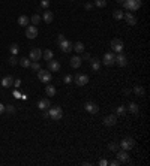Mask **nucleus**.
I'll list each match as a JSON object with an SVG mask.
<instances>
[{"instance_id": "1", "label": "nucleus", "mask_w": 150, "mask_h": 166, "mask_svg": "<svg viewBox=\"0 0 150 166\" xmlns=\"http://www.w3.org/2000/svg\"><path fill=\"white\" fill-rule=\"evenodd\" d=\"M141 5H143L141 0H125V2H123V8H125L126 11H131V12L138 11V9L141 8Z\"/></svg>"}, {"instance_id": "2", "label": "nucleus", "mask_w": 150, "mask_h": 166, "mask_svg": "<svg viewBox=\"0 0 150 166\" xmlns=\"http://www.w3.org/2000/svg\"><path fill=\"white\" fill-rule=\"evenodd\" d=\"M48 109H50V111H48V117H50L51 120H56V121H57V120H60V118L63 117V109H62L60 106H53V108L50 106Z\"/></svg>"}, {"instance_id": "3", "label": "nucleus", "mask_w": 150, "mask_h": 166, "mask_svg": "<svg viewBox=\"0 0 150 166\" xmlns=\"http://www.w3.org/2000/svg\"><path fill=\"white\" fill-rule=\"evenodd\" d=\"M119 145H120V148H122V150H126V151H129V150H132V148H134V145H135V141H134L132 138H123V139L119 142Z\"/></svg>"}, {"instance_id": "4", "label": "nucleus", "mask_w": 150, "mask_h": 166, "mask_svg": "<svg viewBox=\"0 0 150 166\" xmlns=\"http://www.w3.org/2000/svg\"><path fill=\"white\" fill-rule=\"evenodd\" d=\"M38 80H39L41 83L48 84L51 81V72H50V70H42V69H39V70H38Z\"/></svg>"}, {"instance_id": "5", "label": "nucleus", "mask_w": 150, "mask_h": 166, "mask_svg": "<svg viewBox=\"0 0 150 166\" xmlns=\"http://www.w3.org/2000/svg\"><path fill=\"white\" fill-rule=\"evenodd\" d=\"M123 48H125V43L122 39H119V38H114L111 41V49L114 52H123Z\"/></svg>"}, {"instance_id": "6", "label": "nucleus", "mask_w": 150, "mask_h": 166, "mask_svg": "<svg viewBox=\"0 0 150 166\" xmlns=\"http://www.w3.org/2000/svg\"><path fill=\"white\" fill-rule=\"evenodd\" d=\"M114 60H116V54H114V52H105L101 61H102V64H105V66H112V64H114Z\"/></svg>"}, {"instance_id": "7", "label": "nucleus", "mask_w": 150, "mask_h": 166, "mask_svg": "<svg viewBox=\"0 0 150 166\" xmlns=\"http://www.w3.org/2000/svg\"><path fill=\"white\" fill-rule=\"evenodd\" d=\"M128 57L123 54V52H119L117 55H116V60H114V64H117V66H120V67H125L126 64H128Z\"/></svg>"}, {"instance_id": "8", "label": "nucleus", "mask_w": 150, "mask_h": 166, "mask_svg": "<svg viewBox=\"0 0 150 166\" xmlns=\"http://www.w3.org/2000/svg\"><path fill=\"white\" fill-rule=\"evenodd\" d=\"M84 109H86L89 114H98V112H99V106H98L95 102H86V103H84Z\"/></svg>"}, {"instance_id": "9", "label": "nucleus", "mask_w": 150, "mask_h": 166, "mask_svg": "<svg viewBox=\"0 0 150 166\" xmlns=\"http://www.w3.org/2000/svg\"><path fill=\"white\" fill-rule=\"evenodd\" d=\"M59 46H60V49H62L63 52H71V51L74 49V43L71 41H68V39L59 42Z\"/></svg>"}, {"instance_id": "10", "label": "nucleus", "mask_w": 150, "mask_h": 166, "mask_svg": "<svg viewBox=\"0 0 150 166\" xmlns=\"http://www.w3.org/2000/svg\"><path fill=\"white\" fill-rule=\"evenodd\" d=\"M74 81L77 85H80V87H83V85H86V84L89 83V77L87 75H84V74H77L74 77Z\"/></svg>"}, {"instance_id": "11", "label": "nucleus", "mask_w": 150, "mask_h": 166, "mask_svg": "<svg viewBox=\"0 0 150 166\" xmlns=\"http://www.w3.org/2000/svg\"><path fill=\"white\" fill-rule=\"evenodd\" d=\"M29 58H30L32 61H39V60L42 58V51H41L39 48L30 49V52H29Z\"/></svg>"}, {"instance_id": "12", "label": "nucleus", "mask_w": 150, "mask_h": 166, "mask_svg": "<svg viewBox=\"0 0 150 166\" xmlns=\"http://www.w3.org/2000/svg\"><path fill=\"white\" fill-rule=\"evenodd\" d=\"M26 36L29 38V39H35L38 36V27L36 26H27L26 27Z\"/></svg>"}, {"instance_id": "13", "label": "nucleus", "mask_w": 150, "mask_h": 166, "mask_svg": "<svg viewBox=\"0 0 150 166\" xmlns=\"http://www.w3.org/2000/svg\"><path fill=\"white\" fill-rule=\"evenodd\" d=\"M123 18H125V21H126L129 26H135V24H137V17H135L132 12H125V14H123Z\"/></svg>"}, {"instance_id": "14", "label": "nucleus", "mask_w": 150, "mask_h": 166, "mask_svg": "<svg viewBox=\"0 0 150 166\" xmlns=\"http://www.w3.org/2000/svg\"><path fill=\"white\" fill-rule=\"evenodd\" d=\"M116 153H117V160H120V163H128L129 162V153L126 150L116 151Z\"/></svg>"}, {"instance_id": "15", "label": "nucleus", "mask_w": 150, "mask_h": 166, "mask_svg": "<svg viewBox=\"0 0 150 166\" xmlns=\"http://www.w3.org/2000/svg\"><path fill=\"white\" fill-rule=\"evenodd\" d=\"M101 64H102V61H101L98 57H93V58H90V67H92V70H93V72H99V69H101Z\"/></svg>"}, {"instance_id": "16", "label": "nucleus", "mask_w": 150, "mask_h": 166, "mask_svg": "<svg viewBox=\"0 0 150 166\" xmlns=\"http://www.w3.org/2000/svg\"><path fill=\"white\" fill-rule=\"evenodd\" d=\"M48 70H50V72H59V70H60V61L51 58V60L48 61Z\"/></svg>"}, {"instance_id": "17", "label": "nucleus", "mask_w": 150, "mask_h": 166, "mask_svg": "<svg viewBox=\"0 0 150 166\" xmlns=\"http://www.w3.org/2000/svg\"><path fill=\"white\" fill-rule=\"evenodd\" d=\"M104 124L108 126V127H111V126H114V124H117V115H116V114L107 115V117L104 118Z\"/></svg>"}, {"instance_id": "18", "label": "nucleus", "mask_w": 150, "mask_h": 166, "mask_svg": "<svg viewBox=\"0 0 150 166\" xmlns=\"http://www.w3.org/2000/svg\"><path fill=\"white\" fill-rule=\"evenodd\" d=\"M81 63H83L81 55H74V57L69 60V64H71V67H74V69H78V67L81 66Z\"/></svg>"}, {"instance_id": "19", "label": "nucleus", "mask_w": 150, "mask_h": 166, "mask_svg": "<svg viewBox=\"0 0 150 166\" xmlns=\"http://www.w3.org/2000/svg\"><path fill=\"white\" fill-rule=\"evenodd\" d=\"M47 24H50V23H53V20H54V14L51 12V11H48V9H45V12L42 14V17H41Z\"/></svg>"}, {"instance_id": "20", "label": "nucleus", "mask_w": 150, "mask_h": 166, "mask_svg": "<svg viewBox=\"0 0 150 166\" xmlns=\"http://www.w3.org/2000/svg\"><path fill=\"white\" fill-rule=\"evenodd\" d=\"M50 106H51V102H50L48 99H45V97H44V99H41V100L38 102V108H39L41 111H47Z\"/></svg>"}, {"instance_id": "21", "label": "nucleus", "mask_w": 150, "mask_h": 166, "mask_svg": "<svg viewBox=\"0 0 150 166\" xmlns=\"http://www.w3.org/2000/svg\"><path fill=\"white\" fill-rule=\"evenodd\" d=\"M0 83H2V85H3L5 88H8V87H11V85L14 84V78H12L11 75H6L3 80H0Z\"/></svg>"}, {"instance_id": "22", "label": "nucleus", "mask_w": 150, "mask_h": 166, "mask_svg": "<svg viewBox=\"0 0 150 166\" xmlns=\"http://www.w3.org/2000/svg\"><path fill=\"white\" fill-rule=\"evenodd\" d=\"M126 111H129L131 114H138V111H140V106H138L135 102H129V105H128Z\"/></svg>"}, {"instance_id": "23", "label": "nucleus", "mask_w": 150, "mask_h": 166, "mask_svg": "<svg viewBox=\"0 0 150 166\" xmlns=\"http://www.w3.org/2000/svg\"><path fill=\"white\" fill-rule=\"evenodd\" d=\"M29 21H30V20H29L27 15H20V17H18V24H20L21 27H27V26H29Z\"/></svg>"}, {"instance_id": "24", "label": "nucleus", "mask_w": 150, "mask_h": 166, "mask_svg": "<svg viewBox=\"0 0 150 166\" xmlns=\"http://www.w3.org/2000/svg\"><path fill=\"white\" fill-rule=\"evenodd\" d=\"M45 93H47V96H56L57 90H56V87H54L53 84H48V85L45 87Z\"/></svg>"}, {"instance_id": "25", "label": "nucleus", "mask_w": 150, "mask_h": 166, "mask_svg": "<svg viewBox=\"0 0 150 166\" xmlns=\"http://www.w3.org/2000/svg\"><path fill=\"white\" fill-rule=\"evenodd\" d=\"M123 14H125V12H123L122 9H114V11H112V18L119 21V20L123 18Z\"/></svg>"}, {"instance_id": "26", "label": "nucleus", "mask_w": 150, "mask_h": 166, "mask_svg": "<svg viewBox=\"0 0 150 166\" xmlns=\"http://www.w3.org/2000/svg\"><path fill=\"white\" fill-rule=\"evenodd\" d=\"M18 63H20L23 67H30V63H32V60H30L29 57H21V60H18Z\"/></svg>"}, {"instance_id": "27", "label": "nucleus", "mask_w": 150, "mask_h": 166, "mask_svg": "<svg viewBox=\"0 0 150 166\" xmlns=\"http://www.w3.org/2000/svg\"><path fill=\"white\" fill-rule=\"evenodd\" d=\"M42 57H44L47 61H50V60L54 57V54H53V51H51V49H45V51H42Z\"/></svg>"}, {"instance_id": "28", "label": "nucleus", "mask_w": 150, "mask_h": 166, "mask_svg": "<svg viewBox=\"0 0 150 166\" xmlns=\"http://www.w3.org/2000/svg\"><path fill=\"white\" fill-rule=\"evenodd\" d=\"M74 49L78 52V54L84 52V43H83V42H77V43H74Z\"/></svg>"}, {"instance_id": "29", "label": "nucleus", "mask_w": 150, "mask_h": 166, "mask_svg": "<svg viewBox=\"0 0 150 166\" xmlns=\"http://www.w3.org/2000/svg\"><path fill=\"white\" fill-rule=\"evenodd\" d=\"M134 93L137 96H144V87L143 85H135L134 87Z\"/></svg>"}, {"instance_id": "30", "label": "nucleus", "mask_w": 150, "mask_h": 166, "mask_svg": "<svg viewBox=\"0 0 150 166\" xmlns=\"http://www.w3.org/2000/svg\"><path fill=\"white\" fill-rule=\"evenodd\" d=\"M18 48H20V46H18L17 43H12V45H9V52H11L12 55H17V54H18V51H20Z\"/></svg>"}, {"instance_id": "31", "label": "nucleus", "mask_w": 150, "mask_h": 166, "mask_svg": "<svg viewBox=\"0 0 150 166\" xmlns=\"http://www.w3.org/2000/svg\"><path fill=\"white\" fill-rule=\"evenodd\" d=\"M41 20H42V18H41V15H39V14H33V15H32V24H33V26L39 24V23H41Z\"/></svg>"}, {"instance_id": "32", "label": "nucleus", "mask_w": 150, "mask_h": 166, "mask_svg": "<svg viewBox=\"0 0 150 166\" xmlns=\"http://www.w3.org/2000/svg\"><path fill=\"white\" fill-rule=\"evenodd\" d=\"M108 148H110L111 151H114V153H116V151H119V148H120V145H119L117 142H110V145H108Z\"/></svg>"}, {"instance_id": "33", "label": "nucleus", "mask_w": 150, "mask_h": 166, "mask_svg": "<svg viewBox=\"0 0 150 166\" xmlns=\"http://www.w3.org/2000/svg\"><path fill=\"white\" fill-rule=\"evenodd\" d=\"M95 5L98 8H105L107 6V0H95Z\"/></svg>"}, {"instance_id": "34", "label": "nucleus", "mask_w": 150, "mask_h": 166, "mask_svg": "<svg viewBox=\"0 0 150 166\" xmlns=\"http://www.w3.org/2000/svg\"><path fill=\"white\" fill-rule=\"evenodd\" d=\"M30 67H32V70H35V72H38V70L41 69V64H39L38 61H32V63H30Z\"/></svg>"}, {"instance_id": "35", "label": "nucleus", "mask_w": 150, "mask_h": 166, "mask_svg": "<svg viewBox=\"0 0 150 166\" xmlns=\"http://www.w3.org/2000/svg\"><path fill=\"white\" fill-rule=\"evenodd\" d=\"M9 63H11L12 66L18 64V58H17V55H11V57H9Z\"/></svg>"}, {"instance_id": "36", "label": "nucleus", "mask_w": 150, "mask_h": 166, "mask_svg": "<svg viewBox=\"0 0 150 166\" xmlns=\"http://www.w3.org/2000/svg\"><path fill=\"white\" fill-rule=\"evenodd\" d=\"M125 112H126V108L125 106H119L117 111H116V115H123Z\"/></svg>"}, {"instance_id": "37", "label": "nucleus", "mask_w": 150, "mask_h": 166, "mask_svg": "<svg viewBox=\"0 0 150 166\" xmlns=\"http://www.w3.org/2000/svg\"><path fill=\"white\" fill-rule=\"evenodd\" d=\"M72 80H74V78H72L71 75H65V77H63V83L65 84H71L72 83Z\"/></svg>"}, {"instance_id": "38", "label": "nucleus", "mask_w": 150, "mask_h": 166, "mask_svg": "<svg viewBox=\"0 0 150 166\" xmlns=\"http://www.w3.org/2000/svg\"><path fill=\"white\" fill-rule=\"evenodd\" d=\"M5 111H8V112H15V106H12V105H8V106H5Z\"/></svg>"}, {"instance_id": "39", "label": "nucleus", "mask_w": 150, "mask_h": 166, "mask_svg": "<svg viewBox=\"0 0 150 166\" xmlns=\"http://www.w3.org/2000/svg\"><path fill=\"white\" fill-rule=\"evenodd\" d=\"M41 6L47 9V8L50 6V0H41Z\"/></svg>"}, {"instance_id": "40", "label": "nucleus", "mask_w": 150, "mask_h": 166, "mask_svg": "<svg viewBox=\"0 0 150 166\" xmlns=\"http://www.w3.org/2000/svg\"><path fill=\"white\" fill-rule=\"evenodd\" d=\"M15 88H20L21 87V80H14V84H12Z\"/></svg>"}, {"instance_id": "41", "label": "nucleus", "mask_w": 150, "mask_h": 166, "mask_svg": "<svg viewBox=\"0 0 150 166\" xmlns=\"http://www.w3.org/2000/svg\"><path fill=\"white\" fill-rule=\"evenodd\" d=\"M108 165H111V166H119V165H120V160H117V159H116V160H111V162H108Z\"/></svg>"}, {"instance_id": "42", "label": "nucleus", "mask_w": 150, "mask_h": 166, "mask_svg": "<svg viewBox=\"0 0 150 166\" xmlns=\"http://www.w3.org/2000/svg\"><path fill=\"white\" fill-rule=\"evenodd\" d=\"M108 165V160L107 159H102V160H99V166H107Z\"/></svg>"}, {"instance_id": "43", "label": "nucleus", "mask_w": 150, "mask_h": 166, "mask_svg": "<svg viewBox=\"0 0 150 166\" xmlns=\"http://www.w3.org/2000/svg\"><path fill=\"white\" fill-rule=\"evenodd\" d=\"M65 39H66V38H65V35H59V36H57V43H59V42H62V41H65Z\"/></svg>"}, {"instance_id": "44", "label": "nucleus", "mask_w": 150, "mask_h": 166, "mask_svg": "<svg viewBox=\"0 0 150 166\" xmlns=\"http://www.w3.org/2000/svg\"><path fill=\"white\" fill-rule=\"evenodd\" d=\"M84 8H86L87 11H90V9L93 8V5H92V3H86V5H84Z\"/></svg>"}, {"instance_id": "45", "label": "nucleus", "mask_w": 150, "mask_h": 166, "mask_svg": "<svg viewBox=\"0 0 150 166\" xmlns=\"http://www.w3.org/2000/svg\"><path fill=\"white\" fill-rule=\"evenodd\" d=\"M3 112H5V105L0 103V114H3Z\"/></svg>"}, {"instance_id": "46", "label": "nucleus", "mask_w": 150, "mask_h": 166, "mask_svg": "<svg viewBox=\"0 0 150 166\" xmlns=\"http://www.w3.org/2000/svg\"><path fill=\"white\" fill-rule=\"evenodd\" d=\"M14 96H15V97H17V99H20V97H21V94H20V93H18V91H14Z\"/></svg>"}, {"instance_id": "47", "label": "nucleus", "mask_w": 150, "mask_h": 166, "mask_svg": "<svg viewBox=\"0 0 150 166\" xmlns=\"http://www.w3.org/2000/svg\"><path fill=\"white\" fill-rule=\"evenodd\" d=\"M116 2H119V3H123V2H125V0H116Z\"/></svg>"}, {"instance_id": "48", "label": "nucleus", "mask_w": 150, "mask_h": 166, "mask_svg": "<svg viewBox=\"0 0 150 166\" xmlns=\"http://www.w3.org/2000/svg\"><path fill=\"white\" fill-rule=\"evenodd\" d=\"M69 2H75V0H69Z\"/></svg>"}]
</instances>
